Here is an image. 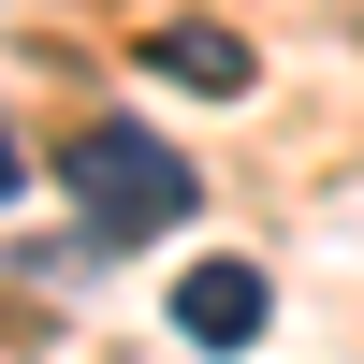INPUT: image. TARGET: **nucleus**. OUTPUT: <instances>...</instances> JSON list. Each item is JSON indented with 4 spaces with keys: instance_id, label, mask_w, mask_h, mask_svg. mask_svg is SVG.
<instances>
[{
    "instance_id": "obj_1",
    "label": "nucleus",
    "mask_w": 364,
    "mask_h": 364,
    "mask_svg": "<svg viewBox=\"0 0 364 364\" xmlns=\"http://www.w3.org/2000/svg\"><path fill=\"white\" fill-rule=\"evenodd\" d=\"M58 190H73V219L102 233V248H146V233H190L204 175L175 161L161 132H132V117H87V132L58 146Z\"/></svg>"
},
{
    "instance_id": "obj_2",
    "label": "nucleus",
    "mask_w": 364,
    "mask_h": 364,
    "mask_svg": "<svg viewBox=\"0 0 364 364\" xmlns=\"http://www.w3.org/2000/svg\"><path fill=\"white\" fill-rule=\"evenodd\" d=\"M262 321H277L262 262H190V277H175V336H190V350H248Z\"/></svg>"
},
{
    "instance_id": "obj_3",
    "label": "nucleus",
    "mask_w": 364,
    "mask_h": 364,
    "mask_svg": "<svg viewBox=\"0 0 364 364\" xmlns=\"http://www.w3.org/2000/svg\"><path fill=\"white\" fill-rule=\"evenodd\" d=\"M146 73H161V87H204V102H233V87H248V44H233L219 15H161V29H146Z\"/></svg>"
},
{
    "instance_id": "obj_4",
    "label": "nucleus",
    "mask_w": 364,
    "mask_h": 364,
    "mask_svg": "<svg viewBox=\"0 0 364 364\" xmlns=\"http://www.w3.org/2000/svg\"><path fill=\"white\" fill-rule=\"evenodd\" d=\"M15 190H29V161H15V132H0V204H15Z\"/></svg>"
}]
</instances>
